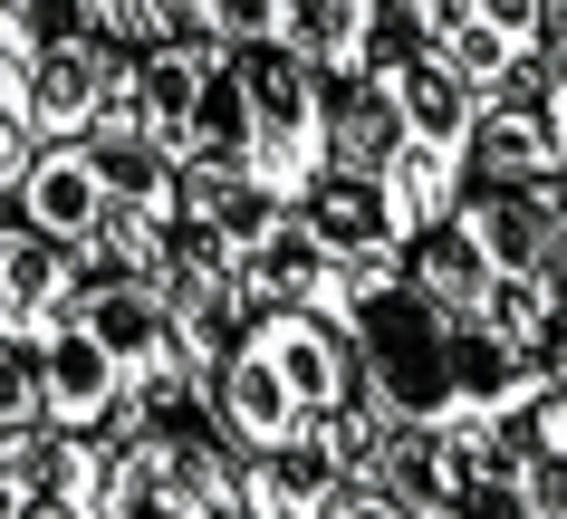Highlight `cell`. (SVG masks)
Wrapping results in <instances>:
<instances>
[{"label":"cell","mask_w":567,"mask_h":519,"mask_svg":"<svg viewBox=\"0 0 567 519\" xmlns=\"http://www.w3.org/2000/svg\"><path fill=\"white\" fill-rule=\"evenodd\" d=\"M174 20L221 39V49H279L289 39V0H174Z\"/></svg>","instance_id":"ac0fdd59"},{"label":"cell","mask_w":567,"mask_h":519,"mask_svg":"<svg viewBox=\"0 0 567 519\" xmlns=\"http://www.w3.org/2000/svg\"><path fill=\"white\" fill-rule=\"evenodd\" d=\"M567 59V0H538V68Z\"/></svg>","instance_id":"484cf974"},{"label":"cell","mask_w":567,"mask_h":519,"mask_svg":"<svg viewBox=\"0 0 567 519\" xmlns=\"http://www.w3.org/2000/svg\"><path fill=\"white\" fill-rule=\"evenodd\" d=\"M10 424H39V375H30L20 346H0V433Z\"/></svg>","instance_id":"603a6c76"},{"label":"cell","mask_w":567,"mask_h":519,"mask_svg":"<svg viewBox=\"0 0 567 519\" xmlns=\"http://www.w3.org/2000/svg\"><path fill=\"white\" fill-rule=\"evenodd\" d=\"M68 299H78V260L59 241H39L20 212H0V346L30 356L39 336L68 318Z\"/></svg>","instance_id":"4fadbf2b"},{"label":"cell","mask_w":567,"mask_h":519,"mask_svg":"<svg viewBox=\"0 0 567 519\" xmlns=\"http://www.w3.org/2000/svg\"><path fill=\"white\" fill-rule=\"evenodd\" d=\"M125 125L174 174H240V59L203 30H164L125 59Z\"/></svg>","instance_id":"3957f363"},{"label":"cell","mask_w":567,"mask_h":519,"mask_svg":"<svg viewBox=\"0 0 567 519\" xmlns=\"http://www.w3.org/2000/svg\"><path fill=\"white\" fill-rule=\"evenodd\" d=\"M289 212H299V231L318 250H337V260L365 270V279H385L394 260H404V241L423 231V203H414V193L385 184V174H357V164H318Z\"/></svg>","instance_id":"9c48e42d"},{"label":"cell","mask_w":567,"mask_h":519,"mask_svg":"<svg viewBox=\"0 0 567 519\" xmlns=\"http://www.w3.org/2000/svg\"><path fill=\"white\" fill-rule=\"evenodd\" d=\"M328 519H414V510H404V500H385L365 471H347V481H337V500H328Z\"/></svg>","instance_id":"cb8c5ba5"},{"label":"cell","mask_w":567,"mask_h":519,"mask_svg":"<svg viewBox=\"0 0 567 519\" xmlns=\"http://www.w3.org/2000/svg\"><path fill=\"white\" fill-rule=\"evenodd\" d=\"M68 328L87 336L96 356L116 366V385H125V424L116 433L203 404V375H193V356H183V336H174V318H164V299H154V279H135V270H78Z\"/></svg>","instance_id":"5b68a950"},{"label":"cell","mask_w":567,"mask_h":519,"mask_svg":"<svg viewBox=\"0 0 567 519\" xmlns=\"http://www.w3.org/2000/svg\"><path fill=\"white\" fill-rule=\"evenodd\" d=\"M39 30H49V10H39V0H0V49H20V59H30Z\"/></svg>","instance_id":"d4e9b609"},{"label":"cell","mask_w":567,"mask_h":519,"mask_svg":"<svg viewBox=\"0 0 567 519\" xmlns=\"http://www.w3.org/2000/svg\"><path fill=\"white\" fill-rule=\"evenodd\" d=\"M203 414L221 424L231 453H279V443H328L357 453L365 433V385L357 346L318 308H250L231 328V346L203 366Z\"/></svg>","instance_id":"6da1fadb"},{"label":"cell","mask_w":567,"mask_h":519,"mask_svg":"<svg viewBox=\"0 0 567 519\" xmlns=\"http://www.w3.org/2000/svg\"><path fill=\"white\" fill-rule=\"evenodd\" d=\"M30 145H39V125H30V59H20V49H0V193L20 184Z\"/></svg>","instance_id":"ffe728a7"},{"label":"cell","mask_w":567,"mask_h":519,"mask_svg":"<svg viewBox=\"0 0 567 519\" xmlns=\"http://www.w3.org/2000/svg\"><path fill=\"white\" fill-rule=\"evenodd\" d=\"M538 174H558V154H548V125H538L529 87H509V96H491V106H481L462 184H538Z\"/></svg>","instance_id":"e0dca14e"},{"label":"cell","mask_w":567,"mask_h":519,"mask_svg":"<svg viewBox=\"0 0 567 519\" xmlns=\"http://www.w3.org/2000/svg\"><path fill=\"white\" fill-rule=\"evenodd\" d=\"M452 519H538L529 500H519V481H509V443H501V433L472 453V481H462V510H452Z\"/></svg>","instance_id":"44dd1931"},{"label":"cell","mask_w":567,"mask_h":519,"mask_svg":"<svg viewBox=\"0 0 567 519\" xmlns=\"http://www.w3.org/2000/svg\"><path fill=\"white\" fill-rule=\"evenodd\" d=\"M49 20H78V30H106L116 49H145V39L183 30L174 20V0H39Z\"/></svg>","instance_id":"d6986e66"},{"label":"cell","mask_w":567,"mask_h":519,"mask_svg":"<svg viewBox=\"0 0 567 519\" xmlns=\"http://www.w3.org/2000/svg\"><path fill=\"white\" fill-rule=\"evenodd\" d=\"M240 59V184L269 203H299L308 174L328 164V77L279 39V49H231Z\"/></svg>","instance_id":"52a82bcc"},{"label":"cell","mask_w":567,"mask_h":519,"mask_svg":"<svg viewBox=\"0 0 567 519\" xmlns=\"http://www.w3.org/2000/svg\"><path fill=\"white\" fill-rule=\"evenodd\" d=\"M125 59L106 30H78V20H49L30 49V125L39 135H96V125H125Z\"/></svg>","instance_id":"8fae6325"},{"label":"cell","mask_w":567,"mask_h":519,"mask_svg":"<svg viewBox=\"0 0 567 519\" xmlns=\"http://www.w3.org/2000/svg\"><path fill=\"white\" fill-rule=\"evenodd\" d=\"M337 481H347V453H328V443L240 453V490H250V519H328Z\"/></svg>","instance_id":"9a60e30c"},{"label":"cell","mask_w":567,"mask_h":519,"mask_svg":"<svg viewBox=\"0 0 567 519\" xmlns=\"http://www.w3.org/2000/svg\"><path fill=\"white\" fill-rule=\"evenodd\" d=\"M375 96H385L394 135H404V164H414V193H423V221L443 212L452 193H462V164H472V125L491 96L462 77V68L433 49L423 30H385L375 39V59H365Z\"/></svg>","instance_id":"277c9868"},{"label":"cell","mask_w":567,"mask_h":519,"mask_svg":"<svg viewBox=\"0 0 567 519\" xmlns=\"http://www.w3.org/2000/svg\"><path fill=\"white\" fill-rule=\"evenodd\" d=\"M0 519H116V443L10 424L0 433Z\"/></svg>","instance_id":"ba28073f"},{"label":"cell","mask_w":567,"mask_h":519,"mask_svg":"<svg viewBox=\"0 0 567 519\" xmlns=\"http://www.w3.org/2000/svg\"><path fill=\"white\" fill-rule=\"evenodd\" d=\"M394 30L385 0H289V49H299L328 87H347V77H365V59H375V39Z\"/></svg>","instance_id":"2e32d148"},{"label":"cell","mask_w":567,"mask_h":519,"mask_svg":"<svg viewBox=\"0 0 567 519\" xmlns=\"http://www.w3.org/2000/svg\"><path fill=\"white\" fill-rule=\"evenodd\" d=\"M433 221H443L501 289H558V270H567L558 221H548V203H538V184H462Z\"/></svg>","instance_id":"30bf717a"},{"label":"cell","mask_w":567,"mask_h":519,"mask_svg":"<svg viewBox=\"0 0 567 519\" xmlns=\"http://www.w3.org/2000/svg\"><path fill=\"white\" fill-rule=\"evenodd\" d=\"M116 519H250L240 453L203 404L116 433Z\"/></svg>","instance_id":"8992f818"},{"label":"cell","mask_w":567,"mask_h":519,"mask_svg":"<svg viewBox=\"0 0 567 519\" xmlns=\"http://www.w3.org/2000/svg\"><path fill=\"white\" fill-rule=\"evenodd\" d=\"M347 346H357L365 414H404V424H509V404L538 395V366L519 346L452 328L443 308H423L394 270L357 289Z\"/></svg>","instance_id":"7a4b0ae2"},{"label":"cell","mask_w":567,"mask_h":519,"mask_svg":"<svg viewBox=\"0 0 567 519\" xmlns=\"http://www.w3.org/2000/svg\"><path fill=\"white\" fill-rule=\"evenodd\" d=\"M423 39H433L481 96H509L538 68V0H443V20Z\"/></svg>","instance_id":"7c38bea8"},{"label":"cell","mask_w":567,"mask_h":519,"mask_svg":"<svg viewBox=\"0 0 567 519\" xmlns=\"http://www.w3.org/2000/svg\"><path fill=\"white\" fill-rule=\"evenodd\" d=\"M529 87V106H538V125H548V154H558V174H567V59H548V68H529L519 77Z\"/></svg>","instance_id":"7402d4cb"},{"label":"cell","mask_w":567,"mask_h":519,"mask_svg":"<svg viewBox=\"0 0 567 519\" xmlns=\"http://www.w3.org/2000/svg\"><path fill=\"white\" fill-rule=\"evenodd\" d=\"M509 481H519V500H529L538 519H567V385H538V395L509 404Z\"/></svg>","instance_id":"5bb4252c"}]
</instances>
